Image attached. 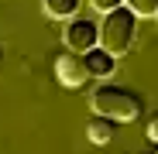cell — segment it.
Instances as JSON below:
<instances>
[{"mask_svg":"<svg viewBox=\"0 0 158 154\" xmlns=\"http://www.w3.org/2000/svg\"><path fill=\"white\" fill-rule=\"evenodd\" d=\"M89 106H93V113H107V116H114L117 123H131V120H138V116H141L144 99H141L134 89H127V86L103 82V86L93 89Z\"/></svg>","mask_w":158,"mask_h":154,"instance_id":"1","label":"cell"},{"mask_svg":"<svg viewBox=\"0 0 158 154\" xmlns=\"http://www.w3.org/2000/svg\"><path fill=\"white\" fill-rule=\"evenodd\" d=\"M134 34H138V14L131 10L127 4L114 7L103 14V24H100V45L114 51V55H127L131 45H134Z\"/></svg>","mask_w":158,"mask_h":154,"instance_id":"2","label":"cell"},{"mask_svg":"<svg viewBox=\"0 0 158 154\" xmlns=\"http://www.w3.org/2000/svg\"><path fill=\"white\" fill-rule=\"evenodd\" d=\"M55 79H59L62 86H69V89L86 86V82L93 79V75H89V69H86V55H83V51L65 48L62 55L55 58Z\"/></svg>","mask_w":158,"mask_h":154,"instance_id":"3","label":"cell"},{"mask_svg":"<svg viewBox=\"0 0 158 154\" xmlns=\"http://www.w3.org/2000/svg\"><path fill=\"white\" fill-rule=\"evenodd\" d=\"M62 41H65V48L86 55L89 48L100 45V24L89 21V17H69L65 21V31H62Z\"/></svg>","mask_w":158,"mask_h":154,"instance_id":"4","label":"cell"},{"mask_svg":"<svg viewBox=\"0 0 158 154\" xmlns=\"http://www.w3.org/2000/svg\"><path fill=\"white\" fill-rule=\"evenodd\" d=\"M86 69H89L93 79H110L114 69H117V55H114V51H107L103 45H96V48L86 51Z\"/></svg>","mask_w":158,"mask_h":154,"instance_id":"5","label":"cell"},{"mask_svg":"<svg viewBox=\"0 0 158 154\" xmlns=\"http://www.w3.org/2000/svg\"><path fill=\"white\" fill-rule=\"evenodd\" d=\"M117 120L114 116H107V113H93V120L86 123V137L93 140V144H110L114 137H117Z\"/></svg>","mask_w":158,"mask_h":154,"instance_id":"6","label":"cell"},{"mask_svg":"<svg viewBox=\"0 0 158 154\" xmlns=\"http://www.w3.org/2000/svg\"><path fill=\"white\" fill-rule=\"evenodd\" d=\"M45 4V14H52V17H76L79 14V0H41Z\"/></svg>","mask_w":158,"mask_h":154,"instance_id":"7","label":"cell"},{"mask_svg":"<svg viewBox=\"0 0 158 154\" xmlns=\"http://www.w3.org/2000/svg\"><path fill=\"white\" fill-rule=\"evenodd\" d=\"M138 17H158V0H124Z\"/></svg>","mask_w":158,"mask_h":154,"instance_id":"8","label":"cell"},{"mask_svg":"<svg viewBox=\"0 0 158 154\" xmlns=\"http://www.w3.org/2000/svg\"><path fill=\"white\" fill-rule=\"evenodd\" d=\"M144 130H148V137L158 144V110H151V113H148V120H144Z\"/></svg>","mask_w":158,"mask_h":154,"instance_id":"9","label":"cell"},{"mask_svg":"<svg viewBox=\"0 0 158 154\" xmlns=\"http://www.w3.org/2000/svg\"><path fill=\"white\" fill-rule=\"evenodd\" d=\"M124 0H93V7L100 10V14H107V10H114V7H120Z\"/></svg>","mask_w":158,"mask_h":154,"instance_id":"10","label":"cell"},{"mask_svg":"<svg viewBox=\"0 0 158 154\" xmlns=\"http://www.w3.org/2000/svg\"><path fill=\"white\" fill-rule=\"evenodd\" d=\"M155 154H158V151H155Z\"/></svg>","mask_w":158,"mask_h":154,"instance_id":"11","label":"cell"}]
</instances>
